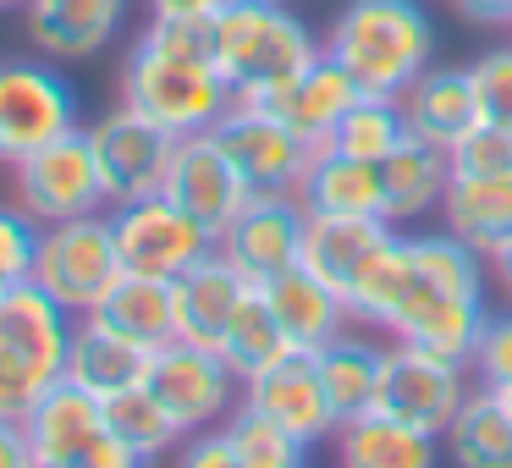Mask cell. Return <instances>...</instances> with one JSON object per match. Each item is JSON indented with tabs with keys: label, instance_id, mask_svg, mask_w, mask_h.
<instances>
[{
	"label": "cell",
	"instance_id": "1",
	"mask_svg": "<svg viewBox=\"0 0 512 468\" xmlns=\"http://www.w3.org/2000/svg\"><path fill=\"white\" fill-rule=\"evenodd\" d=\"M210 17L215 67L232 83V100L248 105H265L270 94H281L325 50L287 0H221Z\"/></svg>",
	"mask_w": 512,
	"mask_h": 468
},
{
	"label": "cell",
	"instance_id": "2",
	"mask_svg": "<svg viewBox=\"0 0 512 468\" xmlns=\"http://www.w3.org/2000/svg\"><path fill=\"white\" fill-rule=\"evenodd\" d=\"M320 45L380 100H397L424 67H435V23L419 0H347Z\"/></svg>",
	"mask_w": 512,
	"mask_h": 468
},
{
	"label": "cell",
	"instance_id": "3",
	"mask_svg": "<svg viewBox=\"0 0 512 468\" xmlns=\"http://www.w3.org/2000/svg\"><path fill=\"white\" fill-rule=\"evenodd\" d=\"M72 320L39 281H17L0 298V413L28 419L39 397L67 375Z\"/></svg>",
	"mask_w": 512,
	"mask_h": 468
},
{
	"label": "cell",
	"instance_id": "4",
	"mask_svg": "<svg viewBox=\"0 0 512 468\" xmlns=\"http://www.w3.org/2000/svg\"><path fill=\"white\" fill-rule=\"evenodd\" d=\"M116 100L149 116L155 127H166L171 138H188V133H210L232 111V83L221 78V67L133 45L116 67Z\"/></svg>",
	"mask_w": 512,
	"mask_h": 468
},
{
	"label": "cell",
	"instance_id": "5",
	"mask_svg": "<svg viewBox=\"0 0 512 468\" xmlns=\"http://www.w3.org/2000/svg\"><path fill=\"white\" fill-rule=\"evenodd\" d=\"M23 430L34 468H138L133 446H122L105 424V402L67 375L28 408Z\"/></svg>",
	"mask_w": 512,
	"mask_h": 468
},
{
	"label": "cell",
	"instance_id": "6",
	"mask_svg": "<svg viewBox=\"0 0 512 468\" xmlns=\"http://www.w3.org/2000/svg\"><path fill=\"white\" fill-rule=\"evenodd\" d=\"M34 281L67 314H94V309H100V298L116 287V281H122V254H116L111 210L45 226V237H39Z\"/></svg>",
	"mask_w": 512,
	"mask_h": 468
},
{
	"label": "cell",
	"instance_id": "7",
	"mask_svg": "<svg viewBox=\"0 0 512 468\" xmlns=\"http://www.w3.org/2000/svg\"><path fill=\"white\" fill-rule=\"evenodd\" d=\"M144 386L166 402V413L177 419L182 441L210 430V424H226V413L243 402V375L221 358V347L188 342V336H177V342L149 353Z\"/></svg>",
	"mask_w": 512,
	"mask_h": 468
},
{
	"label": "cell",
	"instance_id": "8",
	"mask_svg": "<svg viewBox=\"0 0 512 468\" xmlns=\"http://www.w3.org/2000/svg\"><path fill=\"white\" fill-rule=\"evenodd\" d=\"M78 127V94L50 61H0V160L17 166L50 138Z\"/></svg>",
	"mask_w": 512,
	"mask_h": 468
},
{
	"label": "cell",
	"instance_id": "9",
	"mask_svg": "<svg viewBox=\"0 0 512 468\" xmlns=\"http://www.w3.org/2000/svg\"><path fill=\"white\" fill-rule=\"evenodd\" d=\"M468 364H452V358H435L413 342H386V364H380V386L369 408L391 413V419L413 424L424 435H446V424L457 419L468 397Z\"/></svg>",
	"mask_w": 512,
	"mask_h": 468
},
{
	"label": "cell",
	"instance_id": "10",
	"mask_svg": "<svg viewBox=\"0 0 512 468\" xmlns=\"http://www.w3.org/2000/svg\"><path fill=\"white\" fill-rule=\"evenodd\" d=\"M12 171H17V204L45 226L111 210L100 166H94V149H89V127H72V133L50 138L45 149L17 160Z\"/></svg>",
	"mask_w": 512,
	"mask_h": 468
},
{
	"label": "cell",
	"instance_id": "11",
	"mask_svg": "<svg viewBox=\"0 0 512 468\" xmlns=\"http://www.w3.org/2000/svg\"><path fill=\"white\" fill-rule=\"evenodd\" d=\"M111 232H116L122 270H133V276L177 281L182 270L199 265V259L215 248V237L204 232L188 210H177L166 193H144V199H133V204H116Z\"/></svg>",
	"mask_w": 512,
	"mask_h": 468
},
{
	"label": "cell",
	"instance_id": "12",
	"mask_svg": "<svg viewBox=\"0 0 512 468\" xmlns=\"http://www.w3.org/2000/svg\"><path fill=\"white\" fill-rule=\"evenodd\" d=\"M210 138L226 149V160L248 182V193H298V177L314 155L309 138L292 133L270 105H248V100H232V111L210 127Z\"/></svg>",
	"mask_w": 512,
	"mask_h": 468
},
{
	"label": "cell",
	"instance_id": "13",
	"mask_svg": "<svg viewBox=\"0 0 512 468\" xmlns=\"http://www.w3.org/2000/svg\"><path fill=\"white\" fill-rule=\"evenodd\" d=\"M171 144L177 138L166 127H155L149 116H138L133 105L116 100L89 127V149H94V166H100V182H105V204L116 210V204H133L144 193H160Z\"/></svg>",
	"mask_w": 512,
	"mask_h": 468
},
{
	"label": "cell",
	"instance_id": "14",
	"mask_svg": "<svg viewBox=\"0 0 512 468\" xmlns=\"http://www.w3.org/2000/svg\"><path fill=\"white\" fill-rule=\"evenodd\" d=\"M303 226H309V210L298 204V193H254L237 210V221L215 237V248L232 259L248 287H265L303 259Z\"/></svg>",
	"mask_w": 512,
	"mask_h": 468
},
{
	"label": "cell",
	"instance_id": "15",
	"mask_svg": "<svg viewBox=\"0 0 512 468\" xmlns=\"http://www.w3.org/2000/svg\"><path fill=\"white\" fill-rule=\"evenodd\" d=\"M160 193H166L177 210H188L210 237H221L226 226L237 221V210L254 199V193H248V182L237 177V166L226 160V149L215 144L210 133H188V138H177V144H171Z\"/></svg>",
	"mask_w": 512,
	"mask_h": 468
},
{
	"label": "cell",
	"instance_id": "16",
	"mask_svg": "<svg viewBox=\"0 0 512 468\" xmlns=\"http://www.w3.org/2000/svg\"><path fill=\"white\" fill-rule=\"evenodd\" d=\"M243 402L259 413H270L276 424H287L303 446H325L336 435V413L331 397H325V380H320V358L314 353H281L270 369L243 380Z\"/></svg>",
	"mask_w": 512,
	"mask_h": 468
},
{
	"label": "cell",
	"instance_id": "17",
	"mask_svg": "<svg viewBox=\"0 0 512 468\" xmlns=\"http://www.w3.org/2000/svg\"><path fill=\"white\" fill-rule=\"evenodd\" d=\"M391 237H397V226H391L386 215H309L298 265L347 298L353 281L364 276V265L391 243Z\"/></svg>",
	"mask_w": 512,
	"mask_h": 468
},
{
	"label": "cell",
	"instance_id": "18",
	"mask_svg": "<svg viewBox=\"0 0 512 468\" xmlns=\"http://www.w3.org/2000/svg\"><path fill=\"white\" fill-rule=\"evenodd\" d=\"M358 100H364V89L353 83V72H347L342 61L331 56V50H320V56H314L281 94H270L265 105H270V111H276L298 138H309V144L320 149L325 138L336 133V122H342V116L353 111Z\"/></svg>",
	"mask_w": 512,
	"mask_h": 468
},
{
	"label": "cell",
	"instance_id": "19",
	"mask_svg": "<svg viewBox=\"0 0 512 468\" xmlns=\"http://www.w3.org/2000/svg\"><path fill=\"white\" fill-rule=\"evenodd\" d=\"M28 39L56 61H89L122 34L127 0H23Z\"/></svg>",
	"mask_w": 512,
	"mask_h": 468
},
{
	"label": "cell",
	"instance_id": "20",
	"mask_svg": "<svg viewBox=\"0 0 512 468\" xmlns=\"http://www.w3.org/2000/svg\"><path fill=\"white\" fill-rule=\"evenodd\" d=\"M265 298H270L281 331H287V342L298 347V353H320V347H331L342 331L358 325L342 292L325 287L320 276H309L303 265H292V270H281L276 281H265Z\"/></svg>",
	"mask_w": 512,
	"mask_h": 468
},
{
	"label": "cell",
	"instance_id": "21",
	"mask_svg": "<svg viewBox=\"0 0 512 468\" xmlns=\"http://www.w3.org/2000/svg\"><path fill=\"white\" fill-rule=\"evenodd\" d=\"M149 353L155 347L122 336L116 325L94 320V314H78L72 320V342H67V380L105 402V397H116V391L138 386L149 375Z\"/></svg>",
	"mask_w": 512,
	"mask_h": 468
},
{
	"label": "cell",
	"instance_id": "22",
	"mask_svg": "<svg viewBox=\"0 0 512 468\" xmlns=\"http://www.w3.org/2000/svg\"><path fill=\"white\" fill-rule=\"evenodd\" d=\"M402 127L424 144L452 149L468 127L479 122V100H474V78L468 67H424L408 89L397 94Z\"/></svg>",
	"mask_w": 512,
	"mask_h": 468
},
{
	"label": "cell",
	"instance_id": "23",
	"mask_svg": "<svg viewBox=\"0 0 512 468\" xmlns=\"http://www.w3.org/2000/svg\"><path fill=\"white\" fill-rule=\"evenodd\" d=\"M331 452L347 468H430L435 452H441V435H424L380 408H364L336 424Z\"/></svg>",
	"mask_w": 512,
	"mask_h": 468
},
{
	"label": "cell",
	"instance_id": "24",
	"mask_svg": "<svg viewBox=\"0 0 512 468\" xmlns=\"http://www.w3.org/2000/svg\"><path fill=\"white\" fill-rule=\"evenodd\" d=\"M298 204L309 215H386L380 166L320 144L309 155V166H303V177H298Z\"/></svg>",
	"mask_w": 512,
	"mask_h": 468
},
{
	"label": "cell",
	"instance_id": "25",
	"mask_svg": "<svg viewBox=\"0 0 512 468\" xmlns=\"http://www.w3.org/2000/svg\"><path fill=\"white\" fill-rule=\"evenodd\" d=\"M380 188H386V221L391 226L441 215V199L452 188V160H446L441 144H424V138L408 133L380 160Z\"/></svg>",
	"mask_w": 512,
	"mask_h": 468
},
{
	"label": "cell",
	"instance_id": "26",
	"mask_svg": "<svg viewBox=\"0 0 512 468\" xmlns=\"http://www.w3.org/2000/svg\"><path fill=\"white\" fill-rule=\"evenodd\" d=\"M243 292H248V281L232 270V259H226L221 248H210L199 265H188L177 276L182 336H188V342L215 347V342H221V331H226V320H232V309L243 303Z\"/></svg>",
	"mask_w": 512,
	"mask_h": 468
},
{
	"label": "cell",
	"instance_id": "27",
	"mask_svg": "<svg viewBox=\"0 0 512 468\" xmlns=\"http://www.w3.org/2000/svg\"><path fill=\"white\" fill-rule=\"evenodd\" d=\"M94 320L116 325L122 336H133V342H144V347L177 342V336H182L177 281H166V276H133V270H122V281H116V287L100 298Z\"/></svg>",
	"mask_w": 512,
	"mask_h": 468
},
{
	"label": "cell",
	"instance_id": "28",
	"mask_svg": "<svg viewBox=\"0 0 512 468\" xmlns=\"http://www.w3.org/2000/svg\"><path fill=\"white\" fill-rule=\"evenodd\" d=\"M441 226L490 259L512 237V177H452L441 199Z\"/></svg>",
	"mask_w": 512,
	"mask_h": 468
},
{
	"label": "cell",
	"instance_id": "29",
	"mask_svg": "<svg viewBox=\"0 0 512 468\" xmlns=\"http://www.w3.org/2000/svg\"><path fill=\"white\" fill-rule=\"evenodd\" d=\"M441 446L463 468H512V413L496 397V386H474L446 424Z\"/></svg>",
	"mask_w": 512,
	"mask_h": 468
},
{
	"label": "cell",
	"instance_id": "30",
	"mask_svg": "<svg viewBox=\"0 0 512 468\" xmlns=\"http://www.w3.org/2000/svg\"><path fill=\"white\" fill-rule=\"evenodd\" d=\"M320 380H325V397H331V413L336 424L364 413L375 402V386H380V364H386V342H369V336H353L342 331L331 347H320Z\"/></svg>",
	"mask_w": 512,
	"mask_h": 468
},
{
	"label": "cell",
	"instance_id": "31",
	"mask_svg": "<svg viewBox=\"0 0 512 468\" xmlns=\"http://www.w3.org/2000/svg\"><path fill=\"white\" fill-rule=\"evenodd\" d=\"M221 358L237 369V375H259V369H270L281 353H292V342H287V331H281V320H276V309H270V298H265V287H248L243 292V303L232 309V320H226V331H221Z\"/></svg>",
	"mask_w": 512,
	"mask_h": 468
},
{
	"label": "cell",
	"instance_id": "32",
	"mask_svg": "<svg viewBox=\"0 0 512 468\" xmlns=\"http://www.w3.org/2000/svg\"><path fill=\"white\" fill-rule=\"evenodd\" d=\"M105 424H111V435L122 446H133L138 463H155V457H166V452L182 446L177 419H171L166 402H160L144 380L127 386V391H116V397H105Z\"/></svg>",
	"mask_w": 512,
	"mask_h": 468
},
{
	"label": "cell",
	"instance_id": "33",
	"mask_svg": "<svg viewBox=\"0 0 512 468\" xmlns=\"http://www.w3.org/2000/svg\"><path fill=\"white\" fill-rule=\"evenodd\" d=\"M485 320H490L485 298H446V303H435L408 336H397V342H413L435 358H452V364L474 369V347H479V336H485Z\"/></svg>",
	"mask_w": 512,
	"mask_h": 468
},
{
	"label": "cell",
	"instance_id": "34",
	"mask_svg": "<svg viewBox=\"0 0 512 468\" xmlns=\"http://www.w3.org/2000/svg\"><path fill=\"white\" fill-rule=\"evenodd\" d=\"M226 435H232L243 468H298L303 457H309V446H303L287 424H276L270 413L248 408V402H237V408L226 413Z\"/></svg>",
	"mask_w": 512,
	"mask_h": 468
},
{
	"label": "cell",
	"instance_id": "35",
	"mask_svg": "<svg viewBox=\"0 0 512 468\" xmlns=\"http://www.w3.org/2000/svg\"><path fill=\"white\" fill-rule=\"evenodd\" d=\"M408 138V127H402V111H397V100H380V94H364V100L353 105V111L336 122V133L325 138L331 149H342V155H353V160H386L391 149Z\"/></svg>",
	"mask_w": 512,
	"mask_h": 468
},
{
	"label": "cell",
	"instance_id": "36",
	"mask_svg": "<svg viewBox=\"0 0 512 468\" xmlns=\"http://www.w3.org/2000/svg\"><path fill=\"white\" fill-rule=\"evenodd\" d=\"M133 45L160 50V56H177V61H204V67H215V17L210 12H182V17L149 12V28L133 39Z\"/></svg>",
	"mask_w": 512,
	"mask_h": 468
},
{
	"label": "cell",
	"instance_id": "37",
	"mask_svg": "<svg viewBox=\"0 0 512 468\" xmlns=\"http://www.w3.org/2000/svg\"><path fill=\"white\" fill-rule=\"evenodd\" d=\"M446 160H452V177H512V133L474 122L446 149Z\"/></svg>",
	"mask_w": 512,
	"mask_h": 468
},
{
	"label": "cell",
	"instance_id": "38",
	"mask_svg": "<svg viewBox=\"0 0 512 468\" xmlns=\"http://www.w3.org/2000/svg\"><path fill=\"white\" fill-rule=\"evenodd\" d=\"M468 78H474L479 122L512 133V45H496V50H485V56H474L468 61Z\"/></svg>",
	"mask_w": 512,
	"mask_h": 468
},
{
	"label": "cell",
	"instance_id": "39",
	"mask_svg": "<svg viewBox=\"0 0 512 468\" xmlns=\"http://www.w3.org/2000/svg\"><path fill=\"white\" fill-rule=\"evenodd\" d=\"M39 237H45V221L23 210V204H0V281L17 287V281H34L39 265Z\"/></svg>",
	"mask_w": 512,
	"mask_h": 468
},
{
	"label": "cell",
	"instance_id": "40",
	"mask_svg": "<svg viewBox=\"0 0 512 468\" xmlns=\"http://www.w3.org/2000/svg\"><path fill=\"white\" fill-rule=\"evenodd\" d=\"M474 380L479 386H507L512 380V309L485 320V336L474 347Z\"/></svg>",
	"mask_w": 512,
	"mask_h": 468
},
{
	"label": "cell",
	"instance_id": "41",
	"mask_svg": "<svg viewBox=\"0 0 512 468\" xmlns=\"http://www.w3.org/2000/svg\"><path fill=\"white\" fill-rule=\"evenodd\" d=\"M177 457H182L188 468H243V463H237L232 435H226V424H210V430L188 435V441L177 446Z\"/></svg>",
	"mask_w": 512,
	"mask_h": 468
},
{
	"label": "cell",
	"instance_id": "42",
	"mask_svg": "<svg viewBox=\"0 0 512 468\" xmlns=\"http://www.w3.org/2000/svg\"><path fill=\"white\" fill-rule=\"evenodd\" d=\"M0 468H34L23 419H6V413H0Z\"/></svg>",
	"mask_w": 512,
	"mask_h": 468
},
{
	"label": "cell",
	"instance_id": "43",
	"mask_svg": "<svg viewBox=\"0 0 512 468\" xmlns=\"http://www.w3.org/2000/svg\"><path fill=\"white\" fill-rule=\"evenodd\" d=\"M468 23H485V28H512V0H452Z\"/></svg>",
	"mask_w": 512,
	"mask_h": 468
},
{
	"label": "cell",
	"instance_id": "44",
	"mask_svg": "<svg viewBox=\"0 0 512 468\" xmlns=\"http://www.w3.org/2000/svg\"><path fill=\"white\" fill-rule=\"evenodd\" d=\"M485 265H490V276H496V287L507 292V303H512V237H507V243H501L490 259H485Z\"/></svg>",
	"mask_w": 512,
	"mask_h": 468
},
{
	"label": "cell",
	"instance_id": "45",
	"mask_svg": "<svg viewBox=\"0 0 512 468\" xmlns=\"http://www.w3.org/2000/svg\"><path fill=\"white\" fill-rule=\"evenodd\" d=\"M221 0H149V12L160 17H182V12H215Z\"/></svg>",
	"mask_w": 512,
	"mask_h": 468
},
{
	"label": "cell",
	"instance_id": "46",
	"mask_svg": "<svg viewBox=\"0 0 512 468\" xmlns=\"http://www.w3.org/2000/svg\"><path fill=\"white\" fill-rule=\"evenodd\" d=\"M496 397L507 402V413H512V380H507V386H496Z\"/></svg>",
	"mask_w": 512,
	"mask_h": 468
},
{
	"label": "cell",
	"instance_id": "47",
	"mask_svg": "<svg viewBox=\"0 0 512 468\" xmlns=\"http://www.w3.org/2000/svg\"><path fill=\"white\" fill-rule=\"evenodd\" d=\"M12 6H23V0H0V12H12Z\"/></svg>",
	"mask_w": 512,
	"mask_h": 468
},
{
	"label": "cell",
	"instance_id": "48",
	"mask_svg": "<svg viewBox=\"0 0 512 468\" xmlns=\"http://www.w3.org/2000/svg\"><path fill=\"white\" fill-rule=\"evenodd\" d=\"M0 298H6V281H0Z\"/></svg>",
	"mask_w": 512,
	"mask_h": 468
}]
</instances>
